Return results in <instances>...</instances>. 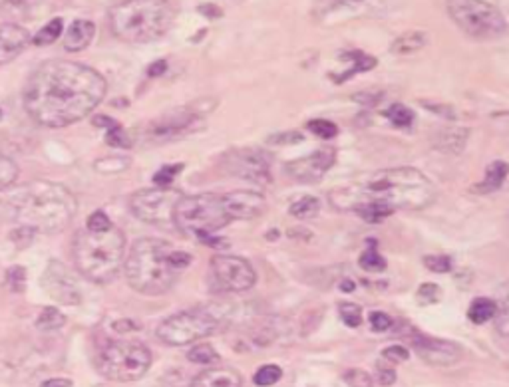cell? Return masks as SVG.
<instances>
[{
	"mask_svg": "<svg viewBox=\"0 0 509 387\" xmlns=\"http://www.w3.org/2000/svg\"><path fill=\"white\" fill-rule=\"evenodd\" d=\"M340 288H343V292H352V290H354V282H350V280H344L343 284H340Z\"/></svg>",
	"mask_w": 509,
	"mask_h": 387,
	"instance_id": "obj_57",
	"label": "cell"
},
{
	"mask_svg": "<svg viewBox=\"0 0 509 387\" xmlns=\"http://www.w3.org/2000/svg\"><path fill=\"white\" fill-rule=\"evenodd\" d=\"M318 211H320V201H318L317 197H303V199L295 201L289 208L290 217L301 219V221L317 217Z\"/></svg>",
	"mask_w": 509,
	"mask_h": 387,
	"instance_id": "obj_31",
	"label": "cell"
},
{
	"mask_svg": "<svg viewBox=\"0 0 509 387\" xmlns=\"http://www.w3.org/2000/svg\"><path fill=\"white\" fill-rule=\"evenodd\" d=\"M424 108L430 111H434V113H440L444 117H448V120H454L455 117V111L450 108V106H441V104H430V101H424Z\"/></svg>",
	"mask_w": 509,
	"mask_h": 387,
	"instance_id": "obj_51",
	"label": "cell"
},
{
	"mask_svg": "<svg viewBox=\"0 0 509 387\" xmlns=\"http://www.w3.org/2000/svg\"><path fill=\"white\" fill-rule=\"evenodd\" d=\"M273 155L261 147H235L221 157V169L241 181L269 185Z\"/></svg>",
	"mask_w": 509,
	"mask_h": 387,
	"instance_id": "obj_13",
	"label": "cell"
},
{
	"mask_svg": "<svg viewBox=\"0 0 509 387\" xmlns=\"http://www.w3.org/2000/svg\"><path fill=\"white\" fill-rule=\"evenodd\" d=\"M509 175V165L506 161H494L492 165L487 167L485 171V177H483L482 183H478L476 187H471L473 193L480 195H490L499 191L503 187V183L508 179Z\"/></svg>",
	"mask_w": 509,
	"mask_h": 387,
	"instance_id": "obj_25",
	"label": "cell"
},
{
	"mask_svg": "<svg viewBox=\"0 0 509 387\" xmlns=\"http://www.w3.org/2000/svg\"><path fill=\"white\" fill-rule=\"evenodd\" d=\"M0 122H2V110H0Z\"/></svg>",
	"mask_w": 509,
	"mask_h": 387,
	"instance_id": "obj_58",
	"label": "cell"
},
{
	"mask_svg": "<svg viewBox=\"0 0 509 387\" xmlns=\"http://www.w3.org/2000/svg\"><path fill=\"white\" fill-rule=\"evenodd\" d=\"M497 304V302H496ZM497 312H499V330L508 332L509 330V284L499 288V304H497Z\"/></svg>",
	"mask_w": 509,
	"mask_h": 387,
	"instance_id": "obj_42",
	"label": "cell"
},
{
	"mask_svg": "<svg viewBox=\"0 0 509 387\" xmlns=\"http://www.w3.org/2000/svg\"><path fill=\"white\" fill-rule=\"evenodd\" d=\"M390 10V0H315L313 18L322 26H338L360 16H376Z\"/></svg>",
	"mask_w": 509,
	"mask_h": 387,
	"instance_id": "obj_14",
	"label": "cell"
},
{
	"mask_svg": "<svg viewBox=\"0 0 509 387\" xmlns=\"http://www.w3.org/2000/svg\"><path fill=\"white\" fill-rule=\"evenodd\" d=\"M199 13L207 14L209 18H217V16H221V14H223L219 8H213V6H201V8H199Z\"/></svg>",
	"mask_w": 509,
	"mask_h": 387,
	"instance_id": "obj_56",
	"label": "cell"
},
{
	"mask_svg": "<svg viewBox=\"0 0 509 387\" xmlns=\"http://www.w3.org/2000/svg\"><path fill=\"white\" fill-rule=\"evenodd\" d=\"M203 127H205V120L201 111H195L191 108H178L153 120L146 127L141 139L150 145H162L197 133Z\"/></svg>",
	"mask_w": 509,
	"mask_h": 387,
	"instance_id": "obj_11",
	"label": "cell"
},
{
	"mask_svg": "<svg viewBox=\"0 0 509 387\" xmlns=\"http://www.w3.org/2000/svg\"><path fill=\"white\" fill-rule=\"evenodd\" d=\"M376 381L384 387L392 386L396 381V372H394V368H392L390 361L380 360L376 363Z\"/></svg>",
	"mask_w": 509,
	"mask_h": 387,
	"instance_id": "obj_45",
	"label": "cell"
},
{
	"mask_svg": "<svg viewBox=\"0 0 509 387\" xmlns=\"http://www.w3.org/2000/svg\"><path fill=\"white\" fill-rule=\"evenodd\" d=\"M40 387H72V381L70 379H62V377H54V379L44 381Z\"/></svg>",
	"mask_w": 509,
	"mask_h": 387,
	"instance_id": "obj_55",
	"label": "cell"
},
{
	"mask_svg": "<svg viewBox=\"0 0 509 387\" xmlns=\"http://www.w3.org/2000/svg\"><path fill=\"white\" fill-rule=\"evenodd\" d=\"M191 261L189 252L173 249L166 240L139 238L127 252L125 278L127 284L139 294L159 296L175 286L179 274Z\"/></svg>",
	"mask_w": 509,
	"mask_h": 387,
	"instance_id": "obj_4",
	"label": "cell"
},
{
	"mask_svg": "<svg viewBox=\"0 0 509 387\" xmlns=\"http://www.w3.org/2000/svg\"><path fill=\"white\" fill-rule=\"evenodd\" d=\"M152 365V352L138 340L110 342L100 349L96 368L111 381H138Z\"/></svg>",
	"mask_w": 509,
	"mask_h": 387,
	"instance_id": "obj_9",
	"label": "cell"
},
{
	"mask_svg": "<svg viewBox=\"0 0 509 387\" xmlns=\"http://www.w3.org/2000/svg\"><path fill=\"white\" fill-rule=\"evenodd\" d=\"M283 377V370L275 365V363H267V365H261L255 375H253V381H255V386L259 387H271L275 386L276 381Z\"/></svg>",
	"mask_w": 509,
	"mask_h": 387,
	"instance_id": "obj_33",
	"label": "cell"
},
{
	"mask_svg": "<svg viewBox=\"0 0 509 387\" xmlns=\"http://www.w3.org/2000/svg\"><path fill=\"white\" fill-rule=\"evenodd\" d=\"M30 42L32 36L26 28L10 22H0V66L16 60Z\"/></svg>",
	"mask_w": 509,
	"mask_h": 387,
	"instance_id": "obj_20",
	"label": "cell"
},
{
	"mask_svg": "<svg viewBox=\"0 0 509 387\" xmlns=\"http://www.w3.org/2000/svg\"><path fill=\"white\" fill-rule=\"evenodd\" d=\"M426 44H428V32H424V30H410V32L400 34L398 38L392 42L390 50L398 56L414 54V52L422 50Z\"/></svg>",
	"mask_w": 509,
	"mask_h": 387,
	"instance_id": "obj_26",
	"label": "cell"
},
{
	"mask_svg": "<svg viewBox=\"0 0 509 387\" xmlns=\"http://www.w3.org/2000/svg\"><path fill=\"white\" fill-rule=\"evenodd\" d=\"M338 314H340V318H343V322L348 328H358L360 322H362L360 306L352 304V302H344V304L338 306Z\"/></svg>",
	"mask_w": 509,
	"mask_h": 387,
	"instance_id": "obj_38",
	"label": "cell"
},
{
	"mask_svg": "<svg viewBox=\"0 0 509 387\" xmlns=\"http://www.w3.org/2000/svg\"><path fill=\"white\" fill-rule=\"evenodd\" d=\"M231 222V217L223 205V197L217 195H189L181 197L175 207L173 224L181 233L195 236L199 242L207 236L219 233L223 227Z\"/></svg>",
	"mask_w": 509,
	"mask_h": 387,
	"instance_id": "obj_8",
	"label": "cell"
},
{
	"mask_svg": "<svg viewBox=\"0 0 509 387\" xmlns=\"http://www.w3.org/2000/svg\"><path fill=\"white\" fill-rule=\"evenodd\" d=\"M340 60H348L350 62V68L343 72L340 76H334L331 74L332 82L334 83H343L346 80H350V78H354L357 74H364V72H370L372 68H376V64H378V60L374 58V56L366 54V52H362V50H346L343 54L338 56Z\"/></svg>",
	"mask_w": 509,
	"mask_h": 387,
	"instance_id": "obj_24",
	"label": "cell"
},
{
	"mask_svg": "<svg viewBox=\"0 0 509 387\" xmlns=\"http://www.w3.org/2000/svg\"><path fill=\"white\" fill-rule=\"evenodd\" d=\"M343 379H344V384L350 387H372L374 386L372 375L366 374L364 370H357V368H352V370L344 372Z\"/></svg>",
	"mask_w": 509,
	"mask_h": 387,
	"instance_id": "obj_40",
	"label": "cell"
},
{
	"mask_svg": "<svg viewBox=\"0 0 509 387\" xmlns=\"http://www.w3.org/2000/svg\"><path fill=\"white\" fill-rule=\"evenodd\" d=\"M64 32V20L62 18H52L46 26H42L34 36H32V44L34 46H48L54 44Z\"/></svg>",
	"mask_w": 509,
	"mask_h": 387,
	"instance_id": "obj_28",
	"label": "cell"
},
{
	"mask_svg": "<svg viewBox=\"0 0 509 387\" xmlns=\"http://www.w3.org/2000/svg\"><path fill=\"white\" fill-rule=\"evenodd\" d=\"M209 282L217 292L237 294L251 290L257 282V274L245 258L217 254L209 263Z\"/></svg>",
	"mask_w": 509,
	"mask_h": 387,
	"instance_id": "obj_15",
	"label": "cell"
},
{
	"mask_svg": "<svg viewBox=\"0 0 509 387\" xmlns=\"http://www.w3.org/2000/svg\"><path fill=\"white\" fill-rule=\"evenodd\" d=\"M78 201L68 187L36 179L14 187L2 197L0 211L16 227H26L36 235H56L68 227Z\"/></svg>",
	"mask_w": 509,
	"mask_h": 387,
	"instance_id": "obj_3",
	"label": "cell"
},
{
	"mask_svg": "<svg viewBox=\"0 0 509 387\" xmlns=\"http://www.w3.org/2000/svg\"><path fill=\"white\" fill-rule=\"evenodd\" d=\"M34 236H36V233H34V231H30V229H26V227H16V231L10 233V238H13L14 245H16L18 249H24V247H28V245L34 240Z\"/></svg>",
	"mask_w": 509,
	"mask_h": 387,
	"instance_id": "obj_48",
	"label": "cell"
},
{
	"mask_svg": "<svg viewBox=\"0 0 509 387\" xmlns=\"http://www.w3.org/2000/svg\"><path fill=\"white\" fill-rule=\"evenodd\" d=\"M20 169L14 163L10 157H6L4 153H0V191L13 187L14 181L18 179Z\"/></svg>",
	"mask_w": 509,
	"mask_h": 387,
	"instance_id": "obj_34",
	"label": "cell"
},
{
	"mask_svg": "<svg viewBox=\"0 0 509 387\" xmlns=\"http://www.w3.org/2000/svg\"><path fill=\"white\" fill-rule=\"evenodd\" d=\"M424 266H426L430 272H436V274H446L454 268V263L450 256L440 254V256H424Z\"/></svg>",
	"mask_w": 509,
	"mask_h": 387,
	"instance_id": "obj_41",
	"label": "cell"
},
{
	"mask_svg": "<svg viewBox=\"0 0 509 387\" xmlns=\"http://www.w3.org/2000/svg\"><path fill=\"white\" fill-rule=\"evenodd\" d=\"M306 127L311 129V133H315L320 139H332L338 135V127L329 120H311Z\"/></svg>",
	"mask_w": 509,
	"mask_h": 387,
	"instance_id": "obj_36",
	"label": "cell"
},
{
	"mask_svg": "<svg viewBox=\"0 0 509 387\" xmlns=\"http://www.w3.org/2000/svg\"><path fill=\"white\" fill-rule=\"evenodd\" d=\"M183 195L169 189V187H152V189H141L130 197V208L134 217L148 224H159L167 227L173 224V215L178 207L179 199Z\"/></svg>",
	"mask_w": 509,
	"mask_h": 387,
	"instance_id": "obj_12",
	"label": "cell"
},
{
	"mask_svg": "<svg viewBox=\"0 0 509 387\" xmlns=\"http://www.w3.org/2000/svg\"><path fill=\"white\" fill-rule=\"evenodd\" d=\"M243 377L233 368H209L191 381L189 387H241Z\"/></svg>",
	"mask_w": 509,
	"mask_h": 387,
	"instance_id": "obj_22",
	"label": "cell"
},
{
	"mask_svg": "<svg viewBox=\"0 0 509 387\" xmlns=\"http://www.w3.org/2000/svg\"><path fill=\"white\" fill-rule=\"evenodd\" d=\"M410 346L420 356V360H424L430 365H436V368L454 365L455 361H460L462 358V347L457 344L450 340H441V338H430L424 334L412 332Z\"/></svg>",
	"mask_w": 509,
	"mask_h": 387,
	"instance_id": "obj_17",
	"label": "cell"
},
{
	"mask_svg": "<svg viewBox=\"0 0 509 387\" xmlns=\"http://www.w3.org/2000/svg\"><path fill=\"white\" fill-rule=\"evenodd\" d=\"M469 139V129L466 127H440L432 133L430 143L436 151L457 155L464 151Z\"/></svg>",
	"mask_w": 509,
	"mask_h": 387,
	"instance_id": "obj_21",
	"label": "cell"
},
{
	"mask_svg": "<svg viewBox=\"0 0 509 387\" xmlns=\"http://www.w3.org/2000/svg\"><path fill=\"white\" fill-rule=\"evenodd\" d=\"M108 83L94 68L72 60H48L24 88V110L44 127H66L102 104Z\"/></svg>",
	"mask_w": 509,
	"mask_h": 387,
	"instance_id": "obj_1",
	"label": "cell"
},
{
	"mask_svg": "<svg viewBox=\"0 0 509 387\" xmlns=\"http://www.w3.org/2000/svg\"><path fill=\"white\" fill-rule=\"evenodd\" d=\"M175 20L169 0H124L110 10L116 38L130 44H148L166 34Z\"/></svg>",
	"mask_w": 509,
	"mask_h": 387,
	"instance_id": "obj_6",
	"label": "cell"
},
{
	"mask_svg": "<svg viewBox=\"0 0 509 387\" xmlns=\"http://www.w3.org/2000/svg\"><path fill=\"white\" fill-rule=\"evenodd\" d=\"M436 187L424 173L412 167L382 169L331 191V205L338 211L382 207L396 211H422L436 201Z\"/></svg>",
	"mask_w": 509,
	"mask_h": 387,
	"instance_id": "obj_2",
	"label": "cell"
},
{
	"mask_svg": "<svg viewBox=\"0 0 509 387\" xmlns=\"http://www.w3.org/2000/svg\"><path fill=\"white\" fill-rule=\"evenodd\" d=\"M187 360L191 363H197V365H211V363L219 361V354H217L215 347L209 346V344H197V346H193L189 349Z\"/></svg>",
	"mask_w": 509,
	"mask_h": 387,
	"instance_id": "obj_32",
	"label": "cell"
},
{
	"mask_svg": "<svg viewBox=\"0 0 509 387\" xmlns=\"http://www.w3.org/2000/svg\"><path fill=\"white\" fill-rule=\"evenodd\" d=\"M167 69V62L166 60H157V62H153L150 69H148V76L150 78H155V76H162V74H166Z\"/></svg>",
	"mask_w": 509,
	"mask_h": 387,
	"instance_id": "obj_54",
	"label": "cell"
},
{
	"mask_svg": "<svg viewBox=\"0 0 509 387\" xmlns=\"http://www.w3.org/2000/svg\"><path fill=\"white\" fill-rule=\"evenodd\" d=\"M297 141H303V133H299V131H279L267 139V143H271V145H289Z\"/></svg>",
	"mask_w": 509,
	"mask_h": 387,
	"instance_id": "obj_47",
	"label": "cell"
},
{
	"mask_svg": "<svg viewBox=\"0 0 509 387\" xmlns=\"http://www.w3.org/2000/svg\"><path fill=\"white\" fill-rule=\"evenodd\" d=\"M96 36V24L92 20H74L64 32V50L66 52H82L90 46V42Z\"/></svg>",
	"mask_w": 509,
	"mask_h": 387,
	"instance_id": "obj_23",
	"label": "cell"
},
{
	"mask_svg": "<svg viewBox=\"0 0 509 387\" xmlns=\"http://www.w3.org/2000/svg\"><path fill=\"white\" fill-rule=\"evenodd\" d=\"M6 286L13 292H22L26 288V270H24V266H10L6 270Z\"/></svg>",
	"mask_w": 509,
	"mask_h": 387,
	"instance_id": "obj_39",
	"label": "cell"
},
{
	"mask_svg": "<svg viewBox=\"0 0 509 387\" xmlns=\"http://www.w3.org/2000/svg\"><path fill=\"white\" fill-rule=\"evenodd\" d=\"M386 117L396 127H410L414 122V111L402 104H392L386 111Z\"/></svg>",
	"mask_w": 509,
	"mask_h": 387,
	"instance_id": "obj_35",
	"label": "cell"
},
{
	"mask_svg": "<svg viewBox=\"0 0 509 387\" xmlns=\"http://www.w3.org/2000/svg\"><path fill=\"white\" fill-rule=\"evenodd\" d=\"M181 171H183V163H178V165H164L155 175H153V181H155L157 187H169V183L175 179Z\"/></svg>",
	"mask_w": 509,
	"mask_h": 387,
	"instance_id": "obj_43",
	"label": "cell"
},
{
	"mask_svg": "<svg viewBox=\"0 0 509 387\" xmlns=\"http://www.w3.org/2000/svg\"><path fill=\"white\" fill-rule=\"evenodd\" d=\"M408 358H410V354H408V349L404 346H390L382 352V360L390 361V363H402Z\"/></svg>",
	"mask_w": 509,
	"mask_h": 387,
	"instance_id": "obj_49",
	"label": "cell"
},
{
	"mask_svg": "<svg viewBox=\"0 0 509 387\" xmlns=\"http://www.w3.org/2000/svg\"><path fill=\"white\" fill-rule=\"evenodd\" d=\"M106 143L118 149H130L132 147V139L125 133L120 125H111L110 129H106Z\"/></svg>",
	"mask_w": 509,
	"mask_h": 387,
	"instance_id": "obj_37",
	"label": "cell"
},
{
	"mask_svg": "<svg viewBox=\"0 0 509 387\" xmlns=\"http://www.w3.org/2000/svg\"><path fill=\"white\" fill-rule=\"evenodd\" d=\"M231 318L233 304L195 306L164 320L155 334L167 346H187L215 334L223 326H231Z\"/></svg>",
	"mask_w": 509,
	"mask_h": 387,
	"instance_id": "obj_7",
	"label": "cell"
},
{
	"mask_svg": "<svg viewBox=\"0 0 509 387\" xmlns=\"http://www.w3.org/2000/svg\"><path fill=\"white\" fill-rule=\"evenodd\" d=\"M86 227H88V231H94V233H104V231L111 229L113 224H111L110 217H108L104 211H94V213L88 217Z\"/></svg>",
	"mask_w": 509,
	"mask_h": 387,
	"instance_id": "obj_44",
	"label": "cell"
},
{
	"mask_svg": "<svg viewBox=\"0 0 509 387\" xmlns=\"http://www.w3.org/2000/svg\"><path fill=\"white\" fill-rule=\"evenodd\" d=\"M497 316V304L496 300H490V298H476L468 310V318L473 324H485L492 318Z\"/></svg>",
	"mask_w": 509,
	"mask_h": 387,
	"instance_id": "obj_27",
	"label": "cell"
},
{
	"mask_svg": "<svg viewBox=\"0 0 509 387\" xmlns=\"http://www.w3.org/2000/svg\"><path fill=\"white\" fill-rule=\"evenodd\" d=\"M441 298V288L438 284H432V282H426L418 288V300L422 302L424 306L434 304L438 302Z\"/></svg>",
	"mask_w": 509,
	"mask_h": 387,
	"instance_id": "obj_46",
	"label": "cell"
},
{
	"mask_svg": "<svg viewBox=\"0 0 509 387\" xmlns=\"http://www.w3.org/2000/svg\"><path fill=\"white\" fill-rule=\"evenodd\" d=\"M370 326L374 332H386V330L392 328V318L388 314H384V312H372Z\"/></svg>",
	"mask_w": 509,
	"mask_h": 387,
	"instance_id": "obj_50",
	"label": "cell"
},
{
	"mask_svg": "<svg viewBox=\"0 0 509 387\" xmlns=\"http://www.w3.org/2000/svg\"><path fill=\"white\" fill-rule=\"evenodd\" d=\"M221 197L231 221H251L267 211V199L257 191H233Z\"/></svg>",
	"mask_w": 509,
	"mask_h": 387,
	"instance_id": "obj_19",
	"label": "cell"
},
{
	"mask_svg": "<svg viewBox=\"0 0 509 387\" xmlns=\"http://www.w3.org/2000/svg\"><path fill=\"white\" fill-rule=\"evenodd\" d=\"M36 2L40 0H0V8H28V6H34Z\"/></svg>",
	"mask_w": 509,
	"mask_h": 387,
	"instance_id": "obj_52",
	"label": "cell"
},
{
	"mask_svg": "<svg viewBox=\"0 0 509 387\" xmlns=\"http://www.w3.org/2000/svg\"><path fill=\"white\" fill-rule=\"evenodd\" d=\"M334 161H336L334 147H320L311 155H304V157H299L295 161H289L285 165V173L297 183L313 185V183H318L331 171Z\"/></svg>",
	"mask_w": 509,
	"mask_h": 387,
	"instance_id": "obj_16",
	"label": "cell"
},
{
	"mask_svg": "<svg viewBox=\"0 0 509 387\" xmlns=\"http://www.w3.org/2000/svg\"><path fill=\"white\" fill-rule=\"evenodd\" d=\"M72 256L76 270L96 284L111 282L125 263V235L111 227L104 233L82 231L74 236Z\"/></svg>",
	"mask_w": 509,
	"mask_h": 387,
	"instance_id": "obj_5",
	"label": "cell"
},
{
	"mask_svg": "<svg viewBox=\"0 0 509 387\" xmlns=\"http://www.w3.org/2000/svg\"><path fill=\"white\" fill-rule=\"evenodd\" d=\"M42 286L46 288V292L52 298H56L62 304L74 306L82 300V292H80V286H78L74 274L58 261H52L46 266V272L42 277Z\"/></svg>",
	"mask_w": 509,
	"mask_h": 387,
	"instance_id": "obj_18",
	"label": "cell"
},
{
	"mask_svg": "<svg viewBox=\"0 0 509 387\" xmlns=\"http://www.w3.org/2000/svg\"><path fill=\"white\" fill-rule=\"evenodd\" d=\"M64 324H66V316L54 306L44 308L36 318V328L42 332H54V330H60Z\"/></svg>",
	"mask_w": 509,
	"mask_h": 387,
	"instance_id": "obj_29",
	"label": "cell"
},
{
	"mask_svg": "<svg viewBox=\"0 0 509 387\" xmlns=\"http://www.w3.org/2000/svg\"><path fill=\"white\" fill-rule=\"evenodd\" d=\"M454 24L473 40H494L508 32V20L485 0H446Z\"/></svg>",
	"mask_w": 509,
	"mask_h": 387,
	"instance_id": "obj_10",
	"label": "cell"
},
{
	"mask_svg": "<svg viewBox=\"0 0 509 387\" xmlns=\"http://www.w3.org/2000/svg\"><path fill=\"white\" fill-rule=\"evenodd\" d=\"M360 266L366 270V272H384L386 270V258L378 252L376 249V240H368V249L360 254Z\"/></svg>",
	"mask_w": 509,
	"mask_h": 387,
	"instance_id": "obj_30",
	"label": "cell"
},
{
	"mask_svg": "<svg viewBox=\"0 0 509 387\" xmlns=\"http://www.w3.org/2000/svg\"><path fill=\"white\" fill-rule=\"evenodd\" d=\"M354 97V101L358 104H364V106H376L380 99H382V94H357Z\"/></svg>",
	"mask_w": 509,
	"mask_h": 387,
	"instance_id": "obj_53",
	"label": "cell"
}]
</instances>
